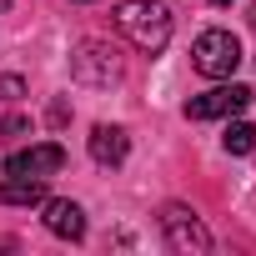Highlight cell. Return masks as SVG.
<instances>
[{
  "instance_id": "obj_1",
  "label": "cell",
  "mask_w": 256,
  "mask_h": 256,
  "mask_svg": "<svg viewBox=\"0 0 256 256\" xmlns=\"http://www.w3.org/2000/svg\"><path fill=\"white\" fill-rule=\"evenodd\" d=\"M116 30L136 50L156 56L171 40V10L161 6V0H120V6H116Z\"/></svg>"
},
{
  "instance_id": "obj_2",
  "label": "cell",
  "mask_w": 256,
  "mask_h": 256,
  "mask_svg": "<svg viewBox=\"0 0 256 256\" xmlns=\"http://www.w3.org/2000/svg\"><path fill=\"white\" fill-rule=\"evenodd\" d=\"M191 66H196L201 76H211V80H226V76H236V66H241V40H236L231 30H201L196 46H191Z\"/></svg>"
},
{
  "instance_id": "obj_3",
  "label": "cell",
  "mask_w": 256,
  "mask_h": 256,
  "mask_svg": "<svg viewBox=\"0 0 256 256\" xmlns=\"http://www.w3.org/2000/svg\"><path fill=\"white\" fill-rule=\"evenodd\" d=\"M70 76H76L80 86H116V80H120V56H116V46H106V40H80V46L70 50Z\"/></svg>"
},
{
  "instance_id": "obj_4",
  "label": "cell",
  "mask_w": 256,
  "mask_h": 256,
  "mask_svg": "<svg viewBox=\"0 0 256 256\" xmlns=\"http://www.w3.org/2000/svg\"><path fill=\"white\" fill-rule=\"evenodd\" d=\"M161 231H166L171 251H181V256L211 251V231H206V226L196 221V211H186V206H166V211H161Z\"/></svg>"
},
{
  "instance_id": "obj_5",
  "label": "cell",
  "mask_w": 256,
  "mask_h": 256,
  "mask_svg": "<svg viewBox=\"0 0 256 256\" xmlns=\"http://www.w3.org/2000/svg\"><path fill=\"white\" fill-rule=\"evenodd\" d=\"M246 106H251V90L231 80V86H216V90L186 100V116H191V120H216V116H236V110H246Z\"/></svg>"
},
{
  "instance_id": "obj_6",
  "label": "cell",
  "mask_w": 256,
  "mask_h": 256,
  "mask_svg": "<svg viewBox=\"0 0 256 256\" xmlns=\"http://www.w3.org/2000/svg\"><path fill=\"white\" fill-rule=\"evenodd\" d=\"M66 166V146H56V141H40V146H26V151H16V156H6V176H56Z\"/></svg>"
},
{
  "instance_id": "obj_7",
  "label": "cell",
  "mask_w": 256,
  "mask_h": 256,
  "mask_svg": "<svg viewBox=\"0 0 256 256\" xmlns=\"http://www.w3.org/2000/svg\"><path fill=\"white\" fill-rule=\"evenodd\" d=\"M46 231L60 241H80L86 236V211L66 196H46Z\"/></svg>"
},
{
  "instance_id": "obj_8",
  "label": "cell",
  "mask_w": 256,
  "mask_h": 256,
  "mask_svg": "<svg viewBox=\"0 0 256 256\" xmlns=\"http://www.w3.org/2000/svg\"><path fill=\"white\" fill-rule=\"evenodd\" d=\"M126 151H131V136H126L120 126H96V131H90V156H96V166H120Z\"/></svg>"
},
{
  "instance_id": "obj_9",
  "label": "cell",
  "mask_w": 256,
  "mask_h": 256,
  "mask_svg": "<svg viewBox=\"0 0 256 256\" xmlns=\"http://www.w3.org/2000/svg\"><path fill=\"white\" fill-rule=\"evenodd\" d=\"M0 206H46V181L40 176H10V181H0Z\"/></svg>"
},
{
  "instance_id": "obj_10",
  "label": "cell",
  "mask_w": 256,
  "mask_h": 256,
  "mask_svg": "<svg viewBox=\"0 0 256 256\" xmlns=\"http://www.w3.org/2000/svg\"><path fill=\"white\" fill-rule=\"evenodd\" d=\"M221 146H226L231 156H251V151H256V131H251L246 120H231L226 136H221Z\"/></svg>"
},
{
  "instance_id": "obj_11",
  "label": "cell",
  "mask_w": 256,
  "mask_h": 256,
  "mask_svg": "<svg viewBox=\"0 0 256 256\" xmlns=\"http://www.w3.org/2000/svg\"><path fill=\"white\" fill-rule=\"evenodd\" d=\"M26 131H30L26 116H6V120H0V141H16V136H26Z\"/></svg>"
},
{
  "instance_id": "obj_12",
  "label": "cell",
  "mask_w": 256,
  "mask_h": 256,
  "mask_svg": "<svg viewBox=\"0 0 256 256\" xmlns=\"http://www.w3.org/2000/svg\"><path fill=\"white\" fill-rule=\"evenodd\" d=\"M16 96H26V80L20 76H0V100H16Z\"/></svg>"
},
{
  "instance_id": "obj_13",
  "label": "cell",
  "mask_w": 256,
  "mask_h": 256,
  "mask_svg": "<svg viewBox=\"0 0 256 256\" xmlns=\"http://www.w3.org/2000/svg\"><path fill=\"white\" fill-rule=\"evenodd\" d=\"M6 6H10V0H0V10H6Z\"/></svg>"
},
{
  "instance_id": "obj_14",
  "label": "cell",
  "mask_w": 256,
  "mask_h": 256,
  "mask_svg": "<svg viewBox=\"0 0 256 256\" xmlns=\"http://www.w3.org/2000/svg\"><path fill=\"white\" fill-rule=\"evenodd\" d=\"M216 6H231V0H216Z\"/></svg>"
}]
</instances>
